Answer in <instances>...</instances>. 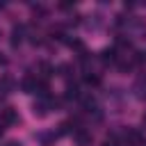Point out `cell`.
<instances>
[{
    "mask_svg": "<svg viewBox=\"0 0 146 146\" xmlns=\"http://www.w3.org/2000/svg\"><path fill=\"white\" fill-rule=\"evenodd\" d=\"M123 141H125V146H144V137L135 128H125L123 130Z\"/></svg>",
    "mask_w": 146,
    "mask_h": 146,
    "instance_id": "6da1fadb",
    "label": "cell"
},
{
    "mask_svg": "<svg viewBox=\"0 0 146 146\" xmlns=\"http://www.w3.org/2000/svg\"><path fill=\"white\" fill-rule=\"evenodd\" d=\"M25 25L23 23H16L14 27H11V39H9V43H11V48H18L21 43H23V39H25Z\"/></svg>",
    "mask_w": 146,
    "mask_h": 146,
    "instance_id": "7a4b0ae2",
    "label": "cell"
},
{
    "mask_svg": "<svg viewBox=\"0 0 146 146\" xmlns=\"http://www.w3.org/2000/svg\"><path fill=\"white\" fill-rule=\"evenodd\" d=\"M48 112H50V98H39V100L32 105V114H34L36 119L48 116Z\"/></svg>",
    "mask_w": 146,
    "mask_h": 146,
    "instance_id": "3957f363",
    "label": "cell"
},
{
    "mask_svg": "<svg viewBox=\"0 0 146 146\" xmlns=\"http://www.w3.org/2000/svg\"><path fill=\"white\" fill-rule=\"evenodd\" d=\"M73 141H75V146H91L94 137L84 128H78V130H73Z\"/></svg>",
    "mask_w": 146,
    "mask_h": 146,
    "instance_id": "277c9868",
    "label": "cell"
},
{
    "mask_svg": "<svg viewBox=\"0 0 146 146\" xmlns=\"http://www.w3.org/2000/svg\"><path fill=\"white\" fill-rule=\"evenodd\" d=\"M0 123H2V125H14V123H18V112H16L14 107L0 110Z\"/></svg>",
    "mask_w": 146,
    "mask_h": 146,
    "instance_id": "5b68a950",
    "label": "cell"
},
{
    "mask_svg": "<svg viewBox=\"0 0 146 146\" xmlns=\"http://www.w3.org/2000/svg\"><path fill=\"white\" fill-rule=\"evenodd\" d=\"M84 25H87L89 30H100V27L105 25V18H103L100 14H91V16L84 18Z\"/></svg>",
    "mask_w": 146,
    "mask_h": 146,
    "instance_id": "8992f818",
    "label": "cell"
},
{
    "mask_svg": "<svg viewBox=\"0 0 146 146\" xmlns=\"http://www.w3.org/2000/svg\"><path fill=\"white\" fill-rule=\"evenodd\" d=\"M98 59H100L103 64H116V62H119V57H116V50H114V48H105V50H100Z\"/></svg>",
    "mask_w": 146,
    "mask_h": 146,
    "instance_id": "52a82bcc",
    "label": "cell"
},
{
    "mask_svg": "<svg viewBox=\"0 0 146 146\" xmlns=\"http://www.w3.org/2000/svg\"><path fill=\"white\" fill-rule=\"evenodd\" d=\"M80 87L75 82H66V91H64V98L66 100H80Z\"/></svg>",
    "mask_w": 146,
    "mask_h": 146,
    "instance_id": "ba28073f",
    "label": "cell"
},
{
    "mask_svg": "<svg viewBox=\"0 0 146 146\" xmlns=\"http://www.w3.org/2000/svg\"><path fill=\"white\" fill-rule=\"evenodd\" d=\"M132 94H135V98L146 100V78H139V80L132 84Z\"/></svg>",
    "mask_w": 146,
    "mask_h": 146,
    "instance_id": "9c48e42d",
    "label": "cell"
},
{
    "mask_svg": "<svg viewBox=\"0 0 146 146\" xmlns=\"http://www.w3.org/2000/svg\"><path fill=\"white\" fill-rule=\"evenodd\" d=\"M36 80H39V78H34V75H25L23 82H21V89H23L25 94H34V91H36Z\"/></svg>",
    "mask_w": 146,
    "mask_h": 146,
    "instance_id": "30bf717a",
    "label": "cell"
},
{
    "mask_svg": "<svg viewBox=\"0 0 146 146\" xmlns=\"http://www.w3.org/2000/svg\"><path fill=\"white\" fill-rule=\"evenodd\" d=\"M36 139H39V144H41V146H52V144H55V139H57V135H55V132L43 130V132H39V135H36Z\"/></svg>",
    "mask_w": 146,
    "mask_h": 146,
    "instance_id": "8fae6325",
    "label": "cell"
},
{
    "mask_svg": "<svg viewBox=\"0 0 146 146\" xmlns=\"http://www.w3.org/2000/svg\"><path fill=\"white\" fill-rule=\"evenodd\" d=\"M14 87H16V82H14L9 75H2V78H0V94H11Z\"/></svg>",
    "mask_w": 146,
    "mask_h": 146,
    "instance_id": "7c38bea8",
    "label": "cell"
},
{
    "mask_svg": "<svg viewBox=\"0 0 146 146\" xmlns=\"http://www.w3.org/2000/svg\"><path fill=\"white\" fill-rule=\"evenodd\" d=\"M66 43H68V46H71V48H73V50H75V52H78V55H80V52H84V50H87V48H84V43H82V41H80V39H66Z\"/></svg>",
    "mask_w": 146,
    "mask_h": 146,
    "instance_id": "4fadbf2b",
    "label": "cell"
},
{
    "mask_svg": "<svg viewBox=\"0 0 146 146\" xmlns=\"http://www.w3.org/2000/svg\"><path fill=\"white\" fill-rule=\"evenodd\" d=\"M84 82H87L89 87H98V84H100V78H98L96 73H91V71H87V75H84Z\"/></svg>",
    "mask_w": 146,
    "mask_h": 146,
    "instance_id": "5bb4252c",
    "label": "cell"
},
{
    "mask_svg": "<svg viewBox=\"0 0 146 146\" xmlns=\"http://www.w3.org/2000/svg\"><path fill=\"white\" fill-rule=\"evenodd\" d=\"M116 66H119V71H121V73H128L135 64H132L130 59H119V62H116Z\"/></svg>",
    "mask_w": 146,
    "mask_h": 146,
    "instance_id": "9a60e30c",
    "label": "cell"
},
{
    "mask_svg": "<svg viewBox=\"0 0 146 146\" xmlns=\"http://www.w3.org/2000/svg\"><path fill=\"white\" fill-rule=\"evenodd\" d=\"M68 132H71V123L64 121V123L57 125V132H55V135H57V137H64V135H68Z\"/></svg>",
    "mask_w": 146,
    "mask_h": 146,
    "instance_id": "2e32d148",
    "label": "cell"
},
{
    "mask_svg": "<svg viewBox=\"0 0 146 146\" xmlns=\"http://www.w3.org/2000/svg\"><path fill=\"white\" fill-rule=\"evenodd\" d=\"M130 62H132V64H144V62H146V52H144V50H137V52H132Z\"/></svg>",
    "mask_w": 146,
    "mask_h": 146,
    "instance_id": "e0dca14e",
    "label": "cell"
},
{
    "mask_svg": "<svg viewBox=\"0 0 146 146\" xmlns=\"http://www.w3.org/2000/svg\"><path fill=\"white\" fill-rule=\"evenodd\" d=\"M39 71H41V75H43V78L52 75V66H50L48 62H39Z\"/></svg>",
    "mask_w": 146,
    "mask_h": 146,
    "instance_id": "ac0fdd59",
    "label": "cell"
},
{
    "mask_svg": "<svg viewBox=\"0 0 146 146\" xmlns=\"http://www.w3.org/2000/svg\"><path fill=\"white\" fill-rule=\"evenodd\" d=\"M57 71H59V75H62V78H68V75H71V64H59V68H57Z\"/></svg>",
    "mask_w": 146,
    "mask_h": 146,
    "instance_id": "d6986e66",
    "label": "cell"
},
{
    "mask_svg": "<svg viewBox=\"0 0 146 146\" xmlns=\"http://www.w3.org/2000/svg\"><path fill=\"white\" fill-rule=\"evenodd\" d=\"M103 146H119V137H116V135H110V137L103 141Z\"/></svg>",
    "mask_w": 146,
    "mask_h": 146,
    "instance_id": "ffe728a7",
    "label": "cell"
},
{
    "mask_svg": "<svg viewBox=\"0 0 146 146\" xmlns=\"http://www.w3.org/2000/svg\"><path fill=\"white\" fill-rule=\"evenodd\" d=\"M116 46H119V48H130L132 43H130V39H123V36H116Z\"/></svg>",
    "mask_w": 146,
    "mask_h": 146,
    "instance_id": "44dd1931",
    "label": "cell"
},
{
    "mask_svg": "<svg viewBox=\"0 0 146 146\" xmlns=\"http://www.w3.org/2000/svg\"><path fill=\"white\" fill-rule=\"evenodd\" d=\"M32 11H34V16H46V9H43L41 5H34V7H32Z\"/></svg>",
    "mask_w": 146,
    "mask_h": 146,
    "instance_id": "7402d4cb",
    "label": "cell"
},
{
    "mask_svg": "<svg viewBox=\"0 0 146 146\" xmlns=\"http://www.w3.org/2000/svg\"><path fill=\"white\" fill-rule=\"evenodd\" d=\"M73 2H59V9H71Z\"/></svg>",
    "mask_w": 146,
    "mask_h": 146,
    "instance_id": "603a6c76",
    "label": "cell"
},
{
    "mask_svg": "<svg viewBox=\"0 0 146 146\" xmlns=\"http://www.w3.org/2000/svg\"><path fill=\"white\" fill-rule=\"evenodd\" d=\"M5 146H23V144H21V141H16V139H11V141H7Z\"/></svg>",
    "mask_w": 146,
    "mask_h": 146,
    "instance_id": "cb8c5ba5",
    "label": "cell"
},
{
    "mask_svg": "<svg viewBox=\"0 0 146 146\" xmlns=\"http://www.w3.org/2000/svg\"><path fill=\"white\" fill-rule=\"evenodd\" d=\"M5 64H7V57H5L2 52H0V66H5Z\"/></svg>",
    "mask_w": 146,
    "mask_h": 146,
    "instance_id": "d4e9b609",
    "label": "cell"
},
{
    "mask_svg": "<svg viewBox=\"0 0 146 146\" xmlns=\"http://www.w3.org/2000/svg\"><path fill=\"white\" fill-rule=\"evenodd\" d=\"M141 123H144V125H146V112H144V114H141Z\"/></svg>",
    "mask_w": 146,
    "mask_h": 146,
    "instance_id": "484cf974",
    "label": "cell"
},
{
    "mask_svg": "<svg viewBox=\"0 0 146 146\" xmlns=\"http://www.w3.org/2000/svg\"><path fill=\"white\" fill-rule=\"evenodd\" d=\"M2 7H5V5H2V2H0V9H2Z\"/></svg>",
    "mask_w": 146,
    "mask_h": 146,
    "instance_id": "4316f807",
    "label": "cell"
}]
</instances>
